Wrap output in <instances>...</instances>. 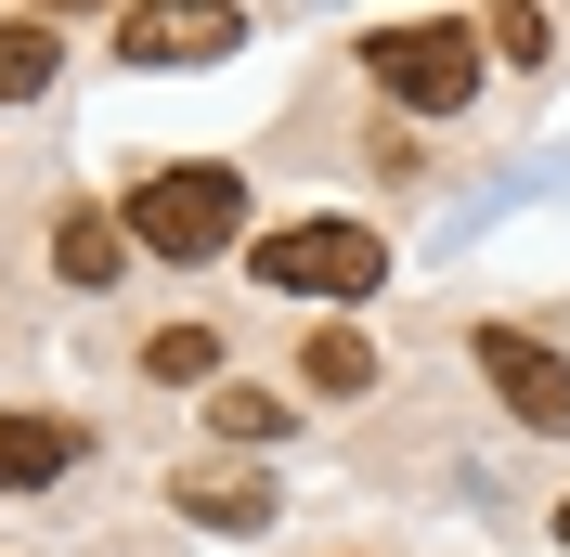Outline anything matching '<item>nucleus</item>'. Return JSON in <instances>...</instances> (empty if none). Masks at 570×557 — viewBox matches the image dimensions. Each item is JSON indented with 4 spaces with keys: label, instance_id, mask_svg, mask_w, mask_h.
Instances as JSON below:
<instances>
[{
    "label": "nucleus",
    "instance_id": "12",
    "mask_svg": "<svg viewBox=\"0 0 570 557\" xmlns=\"http://www.w3.org/2000/svg\"><path fill=\"white\" fill-rule=\"evenodd\" d=\"M298 377H312L324 402H351V389H376V338H351V324H337V338H312V363H298Z\"/></svg>",
    "mask_w": 570,
    "mask_h": 557
},
{
    "label": "nucleus",
    "instance_id": "14",
    "mask_svg": "<svg viewBox=\"0 0 570 557\" xmlns=\"http://www.w3.org/2000/svg\"><path fill=\"white\" fill-rule=\"evenodd\" d=\"M39 13H91V0H39Z\"/></svg>",
    "mask_w": 570,
    "mask_h": 557
},
{
    "label": "nucleus",
    "instance_id": "5",
    "mask_svg": "<svg viewBox=\"0 0 570 557\" xmlns=\"http://www.w3.org/2000/svg\"><path fill=\"white\" fill-rule=\"evenodd\" d=\"M117 52L130 66H208V52H234V0H142Z\"/></svg>",
    "mask_w": 570,
    "mask_h": 557
},
{
    "label": "nucleus",
    "instance_id": "9",
    "mask_svg": "<svg viewBox=\"0 0 570 557\" xmlns=\"http://www.w3.org/2000/svg\"><path fill=\"white\" fill-rule=\"evenodd\" d=\"M142 377H181V389H220V324H156V338H142Z\"/></svg>",
    "mask_w": 570,
    "mask_h": 557
},
{
    "label": "nucleus",
    "instance_id": "2",
    "mask_svg": "<svg viewBox=\"0 0 570 557\" xmlns=\"http://www.w3.org/2000/svg\"><path fill=\"white\" fill-rule=\"evenodd\" d=\"M247 273L273 285V299H363V285L390 273V246L363 234V221L324 208V221H285V234H259V246H247Z\"/></svg>",
    "mask_w": 570,
    "mask_h": 557
},
{
    "label": "nucleus",
    "instance_id": "11",
    "mask_svg": "<svg viewBox=\"0 0 570 557\" xmlns=\"http://www.w3.org/2000/svg\"><path fill=\"white\" fill-rule=\"evenodd\" d=\"M52 66H66V52H52V27H39V13H13V27H0V105L52 91Z\"/></svg>",
    "mask_w": 570,
    "mask_h": 557
},
{
    "label": "nucleus",
    "instance_id": "3",
    "mask_svg": "<svg viewBox=\"0 0 570 557\" xmlns=\"http://www.w3.org/2000/svg\"><path fill=\"white\" fill-rule=\"evenodd\" d=\"M363 78L390 91V105H415V117H466V91H480V39L466 27H363Z\"/></svg>",
    "mask_w": 570,
    "mask_h": 557
},
{
    "label": "nucleus",
    "instance_id": "4",
    "mask_svg": "<svg viewBox=\"0 0 570 557\" xmlns=\"http://www.w3.org/2000/svg\"><path fill=\"white\" fill-rule=\"evenodd\" d=\"M466 350H480V377H493V402H505L519 428H544V441H570V363H558L544 338H519V324H480Z\"/></svg>",
    "mask_w": 570,
    "mask_h": 557
},
{
    "label": "nucleus",
    "instance_id": "1",
    "mask_svg": "<svg viewBox=\"0 0 570 557\" xmlns=\"http://www.w3.org/2000/svg\"><path fill=\"white\" fill-rule=\"evenodd\" d=\"M117 221H130L156 260H181V273H195V260H220V246L247 234V182L220 169V156H181V169H142Z\"/></svg>",
    "mask_w": 570,
    "mask_h": 557
},
{
    "label": "nucleus",
    "instance_id": "7",
    "mask_svg": "<svg viewBox=\"0 0 570 557\" xmlns=\"http://www.w3.org/2000/svg\"><path fill=\"white\" fill-rule=\"evenodd\" d=\"M78 453H91V428H78V416H0V492L66 480Z\"/></svg>",
    "mask_w": 570,
    "mask_h": 557
},
{
    "label": "nucleus",
    "instance_id": "13",
    "mask_svg": "<svg viewBox=\"0 0 570 557\" xmlns=\"http://www.w3.org/2000/svg\"><path fill=\"white\" fill-rule=\"evenodd\" d=\"M480 27H493V52H519V66H544V39H558V27H544V13H532V0H493Z\"/></svg>",
    "mask_w": 570,
    "mask_h": 557
},
{
    "label": "nucleus",
    "instance_id": "15",
    "mask_svg": "<svg viewBox=\"0 0 570 557\" xmlns=\"http://www.w3.org/2000/svg\"><path fill=\"white\" fill-rule=\"evenodd\" d=\"M558 545H570V506H558Z\"/></svg>",
    "mask_w": 570,
    "mask_h": 557
},
{
    "label": "nucleus",
    "instance_id": "6",
    "mask_svg": "<svg viewBox=\"0 0 570 557\" xmlns=\"http://www.w3.org/2000/svg\"><path fill=\"white\" fill-rule=\"evenodd\" d=\"M169 506L208 519V531H273V480H259V467H181Z\"/></svg>",
    "mask_w": 570,
    "mask_h": 557
},
{
    "label": "nucleus",
    "instance_id": "8",
    "mask_svg": "<svg viewBox=\"0 0 570 557\" xmlns=\"http://www.w3.org/2000/svg\"><path fill=\"white\" fill-rule=\"evenodd\" d=\"M117 260H130V221L117 208H66L52 221V273L66 285H117Z\"/></svg>",
    "mask_w": 570,
    "mask_h": 557
},
{
    "label": "nucleus",
    "instance_id": "10",
    "mask_svg": "<svg viewBox=\"0 0 570 557\" xmlns=\"http://www.w3.org/2000/svg\"><path fill=\"white\" fill-rule=\"evenodd\" d=\"M208 441H234V453H247V441H285V402L247 389V377H220V389H208Z\"/></svg>",
    "mask_w": 570,
    "mask_h": 557
}]
</instances>
